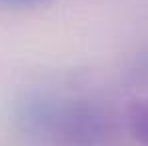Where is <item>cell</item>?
<instances>
[{"label": "cell", "instance_id": "obj_3", "mask_svg": "<svg viewBox=\"0 0 148 146\" xmlns=\"http://www.w3.org/2000/svg\"><path fill=\"white\" fill-rule=\"evenodd\" d=\"M2 4H8V6H32V4H40V2H46V0H0Z\"/></svg>", "mask_w": 148, "mask_h": 146}, {"label": "cell", "instance_id": "obj_1", "mask_svg": "<svg viewBox=\"0 0 148 146\" xmlns=\"http://www.w3.org/2000/svg\"><path fill=\"white\" fill-rule=\"evenodd\" d=\"M28 122H34L36 126L48 124L52 136H62L66 140H90L98 136L102 130V116L94 108L82 106L74 100H68L66 104L52 102L44 110L34 108L26 116Z\"/></svg>", "mask_w": 148, "mask_h": 146}, {"label": "cell", "instance_id": "obj_2", "mask_svg": "<svg viewBox=\"0 0 148 146\" xmlns=\"http://www.w3.org/2000/svg\"><path fill=\"white\" fill-rule=\"evenodd\" d=\"M128 130L142 146H148V96L134 100L126 112Z\"/></svg>", "mask_w": 148, "mask_h": 146}]
</instances>
